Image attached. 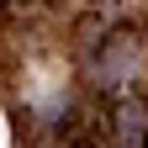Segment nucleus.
Wrapping results in <instances>:
<instances>
[{
	"mask_svg": "<svg viewBox=\"0 0 148 148\" xmlns=\"http://www.w3.org/2000/svg\"><path fill=\"white\" fill-rule=\"evenodd\" d=\"M0 148H5V116H0Z\"/></svg>",
	"mask_w": 148,
	"mask_h": 148,
	"instance_id": "1",
	"label": "nucleus"
}]
</instances>
